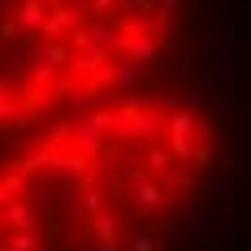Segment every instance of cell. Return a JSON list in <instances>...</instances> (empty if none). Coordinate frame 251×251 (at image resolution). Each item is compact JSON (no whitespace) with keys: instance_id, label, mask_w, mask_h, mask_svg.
Here are the masks:
<instances>
[{"instance_id":"1","label":"cell","mask_w":251,"mask_h":251,"mask_svg":"<svg viewBox=\"0 0 251 251\" xmlns=\"http://www.w3.org/2000/svg\"><path fill=\"white\" fill-rule=\"evenodd\" d=\"M174 4H177V0H160V9H165V13H174Z\"/></svg>"}]
</instances>
